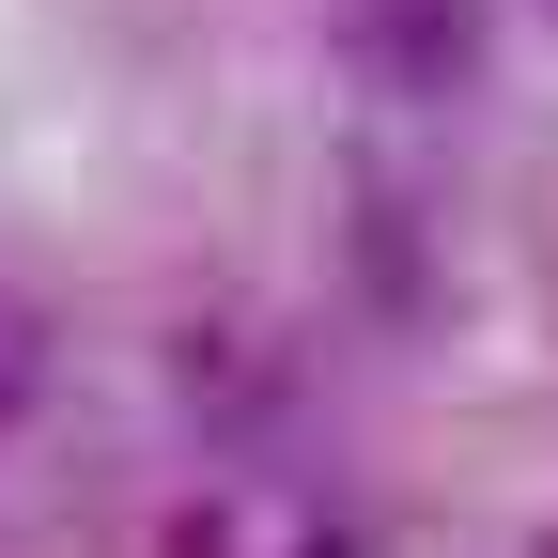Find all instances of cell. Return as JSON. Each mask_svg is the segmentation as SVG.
<instances>
[{
    "label": "cell",
    "instance_id": "2",
    "mask_svg": "<svg viewBox=\"0 0 558 558\" xmlns=\"http://www.w3.org/2000/svg\"><path fill=\"white\" fill-rule=\"evenodd\" d=\"M32 403H47V326H32V311H0V435H16Z\"/></svg>",
    "mask_w": 558,
    "mask_h": 558
},
{
    "label": "cell",
    "instance_id": "3",
    "mask_svg": "<svg viewBox=\"0 0 558 558\" xmlns=\"http://www.w3.org/2000/svg\"><path fill=\"white\" fill-rule=\"evenodd\" d=\"M171 558H218V512H186V543H171Z\"/></svg>",
    "mask_w": 558,
    "mask_h": 558
},
{
    "label": "cell",
    "instance_id": "1",
    "mask_svg": "<svg viewBox=\"0 0 558 558\" xmlns=\"http://www.w3.org/2000/svg\"><path fill=\"white\" fill-rule=\"evenodd\" d=\"M341 62L373 94H465L481 78V0H341Z\"/></svg>",
    "mask_w": 558,
    "mask_h": 558
},
{
    "label": "cell",
    "instance_id": "4",
    "mask_svg": "<svg viewBox=\"0 0 558 558\" xmlns=\"http://www.w3.org/2000/svg\"><path fill=\"white\" fill-rule=\"evenodd\" d=\"M543 16H558V0H543Z\"/></svg>",
    "mask_w": 558,
    "mask_h": 558
}]
</instances>
